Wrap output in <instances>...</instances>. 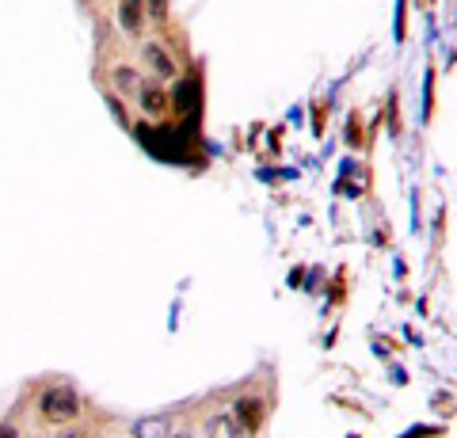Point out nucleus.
Listing matches in <instances>:
<instances>
[{
	"mask_svg": "<svg viewBox=\"0 0 457 438\" xmlns=\"http://www.w3.org/2000/svg\"><path fill=\"white\" fill-rule=\"evenodd\" d=\"M171 434V423L161 416H149V419H137L134 423V438H168Z\"/></svg>",
	"mask_w": 457,
	"mask_h": 438,
	"instance_id": "0eeeda50",
	"label": "nucleus"
},
{
	"mask_svg": "<svg viewBox=\"0 0 457 438\" xmlns=\"http://www.w3.org/2000/svg\"><path fill=\"white\" fill-rule=\"evenodd\" d=\"M114 84L126 92V95H137V88H141V77L134 73V69H114Z\"/></svg>",
	"mask_w": 457,
	"mask_h": 438,
	"instance_id": "6e6552de",
	"label": "nucleus"
},
{
	"mask_svg": "<svg viewBox=\"0 0 457 438\" xmlns=\"http://www.w3.org/2000/svg\"><path fill=\"white\" fill-rule=\"evenodd\" d=\"M137 100H141V107H145L149 115H164V111H168V92L156 80H141Z\"/></svg>",
	"mask_w": 457,
	"mask_h": 438,
	"instance_id": "7ed1b4c3",
	"label": "nucleus"
},
{
	"mask_svg": "<svg viewBox=\"0 0 457 438\" xmlns=\"http://www.w3.org/2000/svg\"><path fill=\"white\" fill-rule=\"evenodd\" d=\"M57 438H88V431H80V427H69V431H62Z\"/></svg>",
	"mask_w": 457,
	"mask_h": 438,
	"instance_id": "1a4fd4ad",
	"label": "nucleus"
},
{
	"mask_svg": "<svg viewBox=\"0 0 457 438\" xmlns=\"http://www.w3.org/2000/svg\"><path fill=\"white\" fill-rule=\"evenodd\" d=\"M206 438H248V431L240 427V419L233 412H221L206 423Z\"/></svg>",
	"mask_w": 457,
	"mask_h": 438,
	"instance_id": "f03ea898",
	"label": "nucleus"
},
{
	"mask_svg": "<svg viewBox=\"0 0 457 438\" xmlns=\"http://www.w3.org/2000/svg\"><path fill=\"white\" fill-rule=\"evenodd\" d=\"M119 23L126 35H137L145 23V0H119Z\"/></svg>",
	"mask_w": 457,
	"mask_h": 438,
	"instance_id": "20e7f679",
	"label": "nucleus"
},
{
	"mask_svg": "<svg viewBox=\"0 0 457 438\" xmlns=\"http://www.w3.org/2000/svg\"><path fill=\"white\" fill-rule=\"evenodd\" d=\"M0 438H16V431H12V427H0Z\"/></svg>",
	"mask_w": 457,
	"mask_h": 438,
	"instance_id": "9b49d317",
	"label": "nucleus"
},
{
	"mask_svg": "<svg viewBox=\"0 0 457 438\" xmlns=\"http://www.w3.org/2000/svg\"><path fill=\"white\" fill-rule=\"evenodd\" d=\"M233 416L240 419V427H245V431L252 434V431H260V423H263V408H260V401H252V397H245V401H237V408H233Z\"/></svg>",
	"mask_w": 457,
	"mask_h": 438,
	"instance_id": "423d86ee",
	"label": "nucleus"
},
{
	"mask_svg": "<svg viewBox=\"0 0 457 438\" xmlns=\"http://www.w3.org/2000/svg\"><path fill=\"white\" fill-rule=\"evenodd\" d=\"M168 438H195V434H187V431H179V434H168Z\"/></svg>",
	"mask_w": 457,
	"mask_h": 438,
	"instance_id": "f8f14e48",
	"label": "nucleus"
},
{
	"mask_svg": "<svg viewBox=\"0 0 457 438\" xmlns=\"http://www.w3.org/2000/svg\"><path fill=\"white\" fill-rule=\"evenodd\" d=\"M145 62L153 65V73L156 77H176V62H171V54L161 46V42H145Z\"/></svg>",
	"mask_w": 457,
	"mask_h": 438,
	"instance_id": "39448f33",
	"label": "nucleus"
},
{
	"mask_svg": "<svg viewBox=\"0 0 457 438\" xmlns=\"http://www.w3.org/2000/svg\"><path fill=\"white\" fill-rule=\"evenodd\" d=\"M153 4V16H164V0H149Z\"/></svg>",
	"mask_w": 457,
	"mask_h": 438,
	"instance_id": "9d476101",
	"label": "nucleus"
},
{
	"mask_svg": "<svg viewBox=\"0 0 457 438\" xmlns=\"http://www.w3.org/2000/svg\"><path fill=\"white\" fill-rule=\"evenodd\" d=\"M38 408L50 423H73L80 416V397H77V389H46Z\"/></svg>",
	"mask_w": 457,
	"mask_h": 438,
	"instance_id": "f257e3e1",
	"label": "nucleus"
}]
</instances>
